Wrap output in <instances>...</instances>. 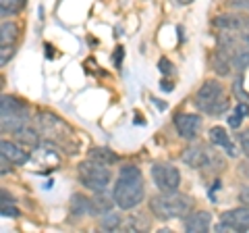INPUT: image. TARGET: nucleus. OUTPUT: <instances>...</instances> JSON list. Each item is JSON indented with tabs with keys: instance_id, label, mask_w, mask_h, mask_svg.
I'll list each match as a JSON object with an SVG mask.
<instances>
[{
	"instance_id": "9d476101",
	"label": "nucleus",
	"mask_w": 249,
	"mask_h": 233,
	"mask_svg": "<svg viewBox=\"0 0 249 233\" xmlns=\"http://www.w3.org/2000/svg\"><path fill=\"white\" fill-rule=\"evenodd\" d=\"M214 27L220 29V32H243L249 27V19L243 15H232V13H222L214 19Z\"/></svg>"
},
{
	"instance_id": "5701e85b",
	"label": "nucleus",
	"mask_w": 249,
	"mask_h": 233,
	"mask_svg": "<svg viewBox=\"0 0 249 233\" xmlns=\"http://www.w3.org/2000/svg\"><path fill=\"white\" fill-rule=\"evenodd\" d=\"M124 225V229L127 231H142V229H150V223H147L145 219H142V216H129L127 221L123 223Z\"/></svg>"
},
{
	"instance_id": "cd10ccee",
	"label": "nucleus",
	"mask_w": 249,
	"mask_h": 233,
	"mask_svg": "<svg viewBox=\"0 0 249 233\" xmlns=\"http://www.w3.org/2000/svg\"><path fill=\"white\" fill-rule=\"evenodd\" d=\"M13 57V44L11 46H2V57H0V63L6 65V58Z\"/></svg>"
},
{
	"instance_id": "6ab92c4d",
	"label": "nucleus",
	"mask_w": 249,
	"mask_h": 233,
	"mask_svg": "<svg viewBox=\"0 0 249 233\" xmlns=\"http://www.w3.org/2000/svg\"><path fill=\"white\" fill-rule=\"evenodd\" d=\"M17 25L15 23H9V21H2V27H0V44L2 46H11L15 40H17Z\"/></svg>"
},
{
	"instance_id": "7ed1b4c3",
	"label": "nucleus",
	"mask_w": 249,
	"mask_h": 233,
	"mask_svg": "<svg viewBox=\"0 0 249 233\" xmlns=\"http://www.w3.org/2000/svg\"><path fill=\"white\" fill-rule=\"evenodd\" d=\"M191 208H193V200L189 196H185V194H181L178 190L162 192L150 200V211L162 221L183 219V216L191 214Z\"/></svg>"
},
{
	"instance_id": "c85d7f7f",
	"label": "nucleus",
	"mask_w": 249,
	"mask_h": 233,
	"mask_svg": "<svg viewBox=\"0 0 249 233\" xmlns=\"http://www.w3.org/2000/svg\"><path fill=\"white\" fill-rule=\"evenodd\" d=\"M239 200L243 202V204H247V206H249V185H247V188L241 190V194H239Z\"/></svg>"
},
{
	"instance_id": "dca6fc26",
	"label": "nucleus",
	"mask_w": 249,
	"mask_h": 233,
	"mask_svg": "<svg viewBox=\"0 0 249 233\" xmlns=\"http://www.w3.org/2000/svg\"><path fill=\"white\" fill-rule=\"evenodd\" d=\"M89 158L102 162V165H106V167L116 165V162L121 160L119 154L112 152V150H108V148H91V150H89Z\"/></svg>"
},
{
	"instance_id": "393cba45",
	"label": "nucleus",
	"mask_w": 249,
	"mask_h": 233,
	"mask_svg": "<svg viewBox=\"0 0 249 233\" xmlns=\"http://www.w3.org/2000/svg\"><path fill=\"white\" fill-rule=\"evenodd\" d=\"M239 144H241V150L249 156V129L239 131Z\"/></svg>"
},
{
	"instance_id": "c756f323",
	"label": "nucleus",
	"mask_w": 249,
	"mask_h": 233,
	"mask_svg": "<svg viewBox=\"0 0 249 233\" xmlns=\"http://www.w3.org/2000/svg\"><path fill=\"white\" fill-rule=\"evenodd\" d=\"M2 204H13V198L6 192H2Z\"/></svg>"
},
{
	"instance_id": "9b49d317",
	"label": "nucleus",
	"mask_w": 249,
	"mask_h": 233,
	"mask_svg": "<svg viewBox=\"0 0 249 233\" xmlns=\"http://www.w3.org/2000/svg\"><path fill=\"white\" fill-rule=\"evenodd\" d=\"M181 158L185 165H189L191 169H201L210 165V160H214L212 152L204 146H189V148H185V152L181 154Z\"/></svg>"
},
{
	"instance_id": "423d86ee",
	"label": "nucleus",
	"mask_w": 249,
	"mask_h": 233,
	"mask_svg": "<svg viewBox=\"0 0 249 233\" xmlns=\"http://www.w3.org/2000/svg\"><path fill=\"white\" fill-rule=\"evenodd\" d=\"M79 181L91 192H104L108 181H110V169L98 160H88L79 165Z\"/></svg>"
},
{
	"instance_id": "ddd939ff",
	"label": "nucleus",
	"mask_w": 249,
	"mask_h": 233,
	"mask_svg": "<svg viewBox=\"0 0 249 233\" xmlns=\"http://www.w3.org/2000/svg\"><path fill=\"white\" fill-rule=\"evenodd\" d=\"M210 223H212V214L206 211H199L185 219V229L189 233H204L210 229Z\"/></svg>"
},
{
	"instance_id": "a211bd4d",
	"label": "nucleus",
	"mask_w": 249,
	"mask_h": 233,
	"mask_svg": "<svg viewBox=\"0 0 249 233\" xmlns=\"http://www.w3.org/2000/svg\"><path fill=\"white\" fill-rule=\"evenodd\" d=\"M27 0H0V15L9 17V15H17L25 9Z\"/></svg>"
},
{
	"instance_id": "473e14b6",
	"label": "nucleus",
	"mask_w": 249,
	"mask_h": 233,
	"mask_svg": "<svg viewBox=\"0 0 249 233\" xmlns=\"http://www.w3.org/2000/svg\"><path fill=\"white\" fill-rule=\"evenodd\" d=\"M237 2H239L241 6H249V0H237Z\"/></svg>"
},
{
	"instance_id": "f8f14e48",
	"label": "nucleus",
	"mask_w": 249,
	"mask_h": 233,
	"mask_svg": "<svg viewBox=\"0 0 249 233\" xmlns=\"http://www.w3.org/2000/svg\"><path fill=\"white\" fill-rule=\"evenodd\" d=\"M0 154H2L4 158H9L13 165H25L29 160V154L25 152V148L15 142H9V139H2V144H0Z\"/></svg>"
},
{
	"instance_id": "2f4dec72",
	"label": "nucleus",
	"mask_w": 249,
	"mask_h": 233,
	"mask_svg": "<svg viewBox=\"0 0 249 233\" xmlns=\"http://www.w3.org/2000/svg\"><path fill=\"white\" fill-rule=\"evenodd\" d=\"M162 90H173V83H168V79H162Z\"/></svg>"
},
{
	"instance_id": "f03ea898",
	"label": "nucleus",
	"mask_w": 249,
	"mask_h": 233,
	"mask_svg": "<svg viewBox=\"0 0 249 233\" xmlns=\"http://www.w3.org/2000/svg\"><path fill=\"white\" fill-rule=\"evenodd\" d=\"M40 121V127L44 131V137L48 142L56 144L58 148H62L67 154H77V139H75V129L69 125L67 121H62L60 116H56L54 113H40L37 116Z\"/></svg>"
},
{
	"instance_id": "a878e982",
	"label": "nucleus",
	"mask_w": 249,
	"mask_h": 233,
	"mask_svg": "<svg viewBox=\"0 0 249 233\" xmlns=\"http://www.w3.org/2000/svg\"><path fill=\"white\" fill-rule=\"evenodd\" d=\"M0 213H2V216H19V208H15V206H9V204H2V208H0Z\"/></svg>"
},
{
	"instance_id": "39448f33",
	"label": "nucleus",
	"mask_w": 249,
	"mask_h": 233,
	"mask_svg": "<svg viewBox=\"0 0 249 233\" xmlns=\"http://www.w3.org/2000/svg\"><path fill=\"white\" fill-rule=\"evenodd\" d=\"M0 123L4 131H17L27 123V108L15 96H2L0 100Z\"/></svg>"
},
{
	"instance_id": "2eb2a0df",
	"label": "nucleus",
	"mask_w": 249,
	"mask_h": 233,
	"mask_svg": "<svg viewBox=\"0 0 249 233\" xmlns=\"http://www.w3.org/2000/svg\"><path fill=\"white\" fill-rule=\"evenodd\" d=\"M15 137H17V142L23 148H40V134L27 125H23L21 129L15 131Z\"/></svg>"
},
{
	"instance_id": "7c9ffc66",
	"label": "nucleus",
	"mask_w": 249,
	"mask_h": 233,
	"mask_svg": "<svg viewBox=\"0 0 249 233\" xmlns=\"http://www.w3.org/2000/svg\"><path fill=\"white\" fill-rule=\"evenodd\" d=\"M121 57H123V48H121V46H119V50H116V67H121Z\"/></svg>"
},
{
	"instance_id": "0eeeda50",
	"label": "nucleus",
	"mask_w": 249,
	"mask_h": 233,
	"mask_svg": "<svg viewBox=\"0 0 249 233\" xmlns=\"http://www.w3.org/2000/svg\"><path fill=\"white\" fill-rule=\"evenodd\" d=\"M152 179L158 190L173 192L178 190V185H181V173H178L177 167L168 165V162H156V165H152Z\"/></svg>"
},
{
	"instance_id": "f3484780",
	"label": "nucleus",
	"mask_w": 249,
	"mask_h": 233,
	"mask_svg": "<svg viewBox=\"0 0 249 233\" xmlns=\"http://www.w3.org/2000/svg\"><path fill=\"white\" fill-rule=\"evenodd\" d=\"M71 206H73V213H75V214H89V213H96L93 200L81 196V194H75Z\"/></svg>"
},
{
	"instance_id": "4468645a",
	"label": "nucleus",
	"mask_w": 249,
	"mask_h": 233,
	"mask_svg": "<svg viewBox=\"0 0 249 233\" xmlns=\"http://www.w3.org/2000/svg\"><path fill=\"white\" fill-rule=\"evenodd\" d=\"M210 142L216 144V146H220V148L229 154V156H237V148H235V144L231 142V137L229 134L224 131V127H212L210 129Z\"/></svg>"
},
{
	"instance_id": "6e6552de",
	"label": "nucleus",
	"mask_w": 249,
	"mask_h": 233,
	"mask_svg": "<svg viewBox=\"0 0 249 233\" xmlns=\"http://www.w3.org/2000/svg\"><path fill=\"white\" fill-rule=\"evenodd\" d=\"M222 225L218 227V231L222 229H231V231H249V206H239L227 211L222 214Z\"/></svg>"
},
{
	"instance_id": "1a4fd4ad",
	"label": "nucleus",
	"mask_w": 249,
	"mask_h": 233,
	"mask_svg": "<svg viewBox=\"0 0 249 233\" xmlns=\"http://www.w3.org/2000/svg\"><path fill=\"white\" fill-rule=\"evenodd\" d=\"M175 127L178 131V136L185 139H193L199 129H201V116L199 115H191V113H178L175 116Z\"/></svg>"
},
{
	"instance_id": "20e7f679",
	"label": "nucleus",
	"mask_w": 249,
	"mask_h": 233,
	"mask_svg": "<svg viewBox=\"0 0 249 233\" xmlns=\"http://www.w3.org/2000/svg\"><path fill=\"white\" fill-rule=\"evenodd\" d=\"M196 106L201 113H208L212 116H220L227 113L229 108V98L224 94V88L220 81L208 79L201 83V88L196 94Z\"/></svg>"
},
{
	"instance_id": "f704fd0d",
	"label": "nucleus",
	"mask_w": 249,
	"mask_h": 233,
	"mask_svg": "<svg viewBox=\"0 0 249 233\" xmlns=\"http://www.w3.org/2000/svg\"><path fill=\"white\" fill-rule=\"evenodd\" d=\"M247 44H249V38H247Z\"/></svg>"
},
{
	"instance_id": "b1692460",
	"label": "nucleus",
	"mask_w": 249,
	"mask_h": 233,
	"mask_svg": "<svg viewBox=\"0 0 249 233\" xmlns=\"http://www.w3.org/2000/svg\"><path fill=\"white\" fill-rule=\"evenodd\" d=\"M121 227V219L116 214H106L102 219V229H108V231H116Z\"/></svg>"
},
{
	"instance_id": "72a5a7b5",
	"label": "nucleus",
	"mask_w": 249,
	"mask_h": 233,
	"mask_svg": "<svg viewBox=\"0 0 249 233\" xmlns=\"http://www.w3.org/2000/svg\"><path fill=\"white\" fill-rule=\"evenodd\" d=\"M178 2H181V4H191L193 0H178Z\"/></svg>"
},
{
	"instance_id": "bb28decb",
	"label": "nucleus",
	"mask_w": 249,
	"mask_h": 233,
	"mask_svg": "<svg viewBox=\"0 0 249 233\" xmlns=\"http://www.w3.org/2000/svg\"><path fill=\"white\" fill-rule=\"evenodd\" d=\"M158 69L164 75H168V73H173V65H170V60L168 58H160V63H158Z\"/></svg>"
},
{
	"instance_id": "f257e3e1",
	"label": "nucleus",
	"mask_w": 249,
	"mask_h": 233,
	"mask_svg": "<svg viewBox=\"0 0 249 233\" xmlns=\"http://www.w3.org/2000/svg\"><path fill=\"white\" fill-rule=\"evenodd\" d=\"M112 198H114V204L121 206L123 211L135 208L143 200V175L135 165L121 167L119 179L114 183Z\"/></svg>"
},
{
	"instance_id": "4be33fe9",
	"label": "nucleus",
	"mask_w": 249,
	"mask_h": 233,
	"mask_svg": "<svg viewBox=\"0 0 249 233\" xmlns=\"http://www.w3.org/2000/svg\"><path fill=\"white\" fill-rule=\"evenodd\" d=\"M247 115H249V106H247L245 102H243V104L239 102V104L235 106V113H232V116L229 119V125H231V127H239L241 121H243Z\"/></svg>"
},
{
	"instance_id": "412c9836",
	"label": "nucleus",
	"mask_w": 249,
	"mask_h": 233,
	"mask_svg": "<svg viewBox=\"0 0 249 233\" xmlns=\"http://www.w3.org/2000/svg\"><path fill=\"white\" fill-rule=\"evenodd\" d=\"M232 65H235L239 71H245V69L249 67V50L247 48H237L235 52H232Z\"/></svg>"
},
{
	"instance_id": "aec40b11",
	"label": "nucleus",
	"mask_w": 249,
	"mask_h": 233,
	"mask_svg": "<svg viewBox=\"0 0 249 233\" xmlns=\"http://www.w3.org/2000/svg\"><path fill=\"white\" fill-rule=\"evenodd\" d=\"M231 57H227V52H222V50H218L214 54V71L218 75H229L231 71Z\"/></svg>"
}]
</instances>
